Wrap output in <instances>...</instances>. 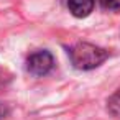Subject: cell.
<instances>
[{"label":"cell","instance_id":"obj_3","mask_svg":"<svg viewBox=\"0 0 120 120\" xmlns=\"http://www.w3.org/2000/svg\"><path fill=\"white\" fill-rule=\"evenodd\" d=\"M68 8L74 17L84 18L92 12L94 0H68Z\"/></svg>","mask_w":120,"mask_h":120},{"label":"cell","instance_id":"obj_1","mask_svg":"<svg viewBox=\"0 0 120 120\" xmlns=\"http://www.w3.org/2000/svg\"><path fill=\"white\" fill-rule=\"evenodd\" d=\"M71 61L74 64V68L82 69V71H89L94 69L97 66H100L105 59H107V51L90 45V43H79L71 49Z\"/></svg>","mask_w":120,"mask_h":120},{"label":"cell","instance_id":"obj_4","mask_svg":"<svg viewBox=\"0 0 120 120\" xmlns=\"http://www.w3.org/2000/svg\"><path fill=\"white\" fill-rule=\"evenodd\" d=\"M99 2L107 10H120V0H99Z\"/></svg>","mask_w":120,"mask_h":120},{"label":"cell","instance_id":"obj_2","mask_svg":"<svg viewBox=\"0 0 120 120\" xmlns=\"http://www.w3.org/2000/svg\"><path fill=\"white\" fill-rule=\"evenodd\" d=\"M54 66V58L49 51L43 49V51H36L33 54H30V58L26 59V69L30 74L33 76H46Z\"/></svg>","mask_w":120,"mask_h":120}]
</instances>
